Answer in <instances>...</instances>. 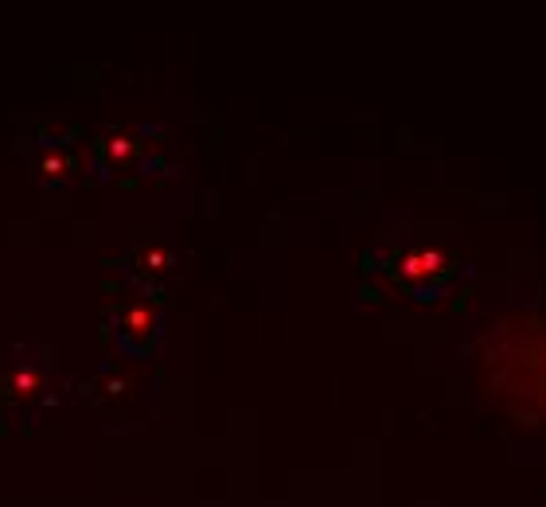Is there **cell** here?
I'll use <instances>...</instances> for the list:
<instances>
[{
    "mask_svg": "<svg viewBox=\"0 0 546 507\" xmlns=\"http://www.w3.org/2000/svg\"><path fill=\"white\" fill-rule=\"evenodd\" d=\"M32 176L40 183H67L74 176V156L67 153V148L43 145L40 153L32 156Z\"/></svg>",
    "mask_w": 546,
    "mask_h": 507,
    "instance_id": "obj_1",
    "label": "cell"
},
{
    "mask_svg": "<svg viewBox=\"0 0 546 507\" xmlns=\"http://www.w3.org/2000/svg\"><path fill=\"white\" fill-rule=\"evenodd\" d=\"M133 148H136L133 133L129 129H114V133H106V137L98 141V156H102V164L109 172H118L121 164H126V156H133Z\"/></svg>",
    "mask_w": 546,
    "mask_h": 507,
    "instance_id": "obj_2",
    "label": "cell"
}]
</instances>
